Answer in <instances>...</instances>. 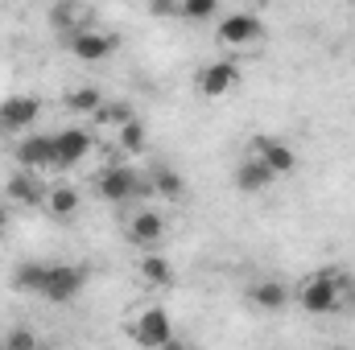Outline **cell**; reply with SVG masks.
I'll list each match as a JSON object with an SVG mask.
<instances>
[{
  "instance_id": "6da1fadb",
  "label": "cell",
  "mask_w": 355,
  "mask_h": 350,
  "mask_svg": "<svg viewBox=\"0 0 355 350\" xmlns=\"http://www.w3.org/2000/svg\"><path fill=\"white\" fill-rule=\"evenodd\" d=\"M128 338L141 350H162L166 342H174V317H170V309H166V305H145V309L132 317Z\"/></svg>"
},
{
  "instance_id": "7a4b0ae2",
  "label": "cell",
  "mask_w": 355,
  "mask_h": 350,
  "mask_svg": "<svg viewBox=\"0 0 355 350\" xmlns=\"http://www.w3.org/2000/svg\"><path fill=\"white\" fill-rule=\"evenodd\" d=\"M95 194L107 202H132V198H149V177H141L132 165H107L95 177Z\"/></svg>"
},
{
  "instance_id": "3957f363",
  "label": "cell",
  "mask_w": 355,
  "mask_h": 350,
  "mask_svg": "<svg viewBox=\"0 0 355 350\" xmlns=\"http://www.w3.org/2000/svg\"><path fill=\"white\" fill-rule=\"evenodd\" d=\"M352 293V284L347 280H339V276H331V272H322V276H314V280H306L302 288H297V305L306 309V313H335L339 305H343V297Z\"/></svg>"
},
{
  "instance_id": "277c9868",
  "label": "cell",
  "mask_w": 355,
  "mask_h": 350,
  "mask_svg": "<svg viewBox=\"0 0 355 350\" xmlns=\"http://www.w3.org/2000/svg\"><path fill=\"white\" fill-rule=\"evenodd\" d=\"M215 37H219V46H227V50H248V46H257V42L265 37V21H261L257 12L240 8V12L219 17Z\"/></svg>"
},
{
  "instance_id": "5b68a950",
  "label": "cell",
  "mask_w": 355,
  "mask_h": 350,
  "mask_svg": "<svg viewBox=\"0 0 355 350\" xmlns=\"http://www.w3.org/2000/svg\"><path fill=\"white\" fill-rule=\"evenodd\" d=\"M87 268L83 264H50V272H46V284H42V293L37 297H46L50 305H67V301H75L83 288H87Z\"/></svg>"
},
{
  "instance_id": "8992f818",
  "label": "cell",
  "mask_w": 355,
  "mask_h": 350,
  "mask_svg": "<svg viewBox=\"0 0 355 350\" xmlns=\"http://www.w3.org/2000/svg\"><path fill=\"white\" fill-rule=\"evenodd\" d=\"M12 157L21 169L29 174H46V169H58V149H54V132H25L17 145H12Z\"/></svg>"
},
{
  "instance_id": "52a82bcc",
  "label": "cell",
  "mask_w": 355,
  "mask_h": 350,
  "mask_svg": "<svg viewBox=\"0 0 355 350\" xmlns=\"http://www.w3.org/2000/svg\"><path fill=\"white\" fill-rule=\"evenodd\" d=\"M124 239H128L132 248H141V252H153V248L166 239V219H162L157 210L141 206L137 214H128V223H124Z\"/></svg>"
},
{
  "instance_id": "ba28073f",
  "label": "cell",
  "mask_w": 355,
  "mask_h": 350,
  "mask_svg": "<svg viewBox=\"0 0 355 350\" xmlns=\"http://www.w3.org/2000/svg\"><path fill=\"white\" fill-rule=\"evenodd\" d=\"M240 83V62L236 58H219V62H207L198 71V91L202 99H223L227 91H236Z\"/></svg>"
},
{
  "instance_id": "9c48e42d",
  "label": "cell",
  "mask_w": 355,
  "mask_h": 350,
  "mask_svg": "<svg viewBox=\"0 0 355 350\" xmlns=\"http://www.w3.org/2000/svg\"><path fill=\"white\" fill-rule=\"evenodd\" d=\"M67 50H71L79 62H103L107 54L120 50V37H116V33H103V29H83V33L67 37Z\"/></svg>"
},
{
  "instance_id": "30bf717a",
  "label": "cell",
  "mask_w": 355,
  "mask_h": 350,
  "mask_svg": "<svg viewBox=\"0 0 355 350\" xmlns=\"http://www.w3.org/2000/svg\"><path fill=\"white\" fill-rule=\"evenodd\" d=\"M252 157H257L272 177H285V174L297 169V153H293L285 140H277V136H257V140H252Z\"/></svg>"
},
{
  "instance_id": "8fae6325",
  "label": "cell",
  "mask_w": 355,
  "mask_h": 350,
  "mask_svg": "<svg viewBox=\"0 0 355 350\" xmlns=\"http://www.w3.org/2000/svg\"><path fill=\"white\" fill-rule=\"evenodd\" d=\"M54 149H58V169H71V165H79V161H87V153L95 149V136H91L87 128H58L54 132Z\"/></svg>"
},
{
  "instance_id": "7c38bea8",
  "label": "cell",
  "mask_w": 355,
  "mask_h": 350,
  "mask_svg": "<svg viewBox=\"0 0 355 350\" xmlns=\"http://www.w3.org/2000/svg\"><path fill=\"white\" fill-rule=\"evenodd\" d=\"M37 116H42V103L33 95H8L0 103V132H25L37 124Z\"/></svg>"
},
{
  "instance_id": "4fadbf2b",
  "label": "cell",
  "mask_w": 355,
  "mask_h": 350,
  "mask_svg": "<svg viewBox=\"0 0 355 350\" xmlns=\"http://www.w3.org/2000/svg\"><path fill=\"white\" fill-rule=\"evenodd\" d=\"M79 190L71 185V181H58V185H46V198H42V206H46V214L50 219H58V223H67V219H75L79 214Z\"/></svg>"
},
{
  "instance_id": "5bb4252c",
  "label": "cell",
  "mask_w": 355,
  "mask_h": 350,
  "mask_svg": "<svg viewBox=\"0 0 355 350\" xmlns=\"http://www.w3.org/2000/svg\"><path fill=\"white\" fill-rule=\"evenodd\" d=\"M4 198H12L17 206H42L46 185H42V177H37V174L17 169V174H8V181H4Z\"/></svg>"
},
{
  "instance_id": "9a60e30c",
  "label": "cell",
  "mask_w": 355,
  "mask_h": 350,
  "mask_svg": "<svg viewBox=\"0 0 355 350\" xmlns=\"http://www.w3.org/2000/svg\"><path fill=\"white\" fill-rule=\"evenodd\" d=\"M50 21H54V29L62 33V37H75V33H83L91 29V8L87 4H79V0H67V4H54V12H50Z\"/></svg>"
},
{
  "instance_id": "2e32d148",
  "label": "cell",
  "mask_w": 355,
  "mask_h": 350,
  "mask_svg": "<svg viewBox=\"0 0 355 350\" xmlns=\"http://www.w3.org/2000/svg\"><path fill=\"white\" fill-rule=\"evenodd\" d=\"M248 301L265 313H281L289 305V288L281 280H257V284H248Z\"/></svg>"
},
{
  "instance_id": "e0dca14e",
  "label": "cell",
  "mask_w": 355,
  "mask_h": 350,
  "mask_svg": "<svg viewBox=\"0 0 355 350\" xmlns=\"http://www.w3.org/2000/svg\"><path fill=\"white\" fill-rule=\"evenodd\" d=\"M232 181H236V190H240V194H261V190H268L277 177L268 174V169L261 165V161H257V157H244V161L236 165Z\"/></svg>"
},
{
  "instance_id": "ac0fdd59",
  "label": "cell",
  "mask_w": 355,
  "mask_h": 350,
  "mask_svg": "<svg viewBox=\"0 0 355 350\" xmlns=\"http://www.w3.org/2000/svg\"><path fill=\"white\" fill-rule=\"evenodd\" d=\"M132 120H137V111H132V103H124V99H103V107L91 116V124L103 128V132H120V128L132 124Z\"/></svg>"
},
{
  "instance_id": "d6986e66",
  "label": "cell",
  "mask_w": 355,
  "mask_h": 350,
  "mask_svg": "<svg viewBox=\"0 0 355 350\" xmlns=\"http://www.w3.org/2000/svg\"><path fill=\"white\" fill-rule=\"evenodd\" d=\"M137 276H141L145 284H153V288H170V284H174V268H170L166 256H157V252H141Z\"/></svg>"
},
{
  "instance_id": "ffe728a7",
  "label": "cell",
  "mask_w": 355,
  "mask_h": 350,
  "mask_svg": "<svg viewBox=\"0 0 355 350\" xmlns=\"http://www.w3.org/2000/svg\"><path fill=\"white\" fill-rule=\"evenodd\" d=\"M145 177H149V190H153L157 198H170V202L186 198V177L178 174V169H170V165H153Z\"/></svg>"
},
{
  "instance_id": "44dd1931",
  "label": "cell",
  "mask_w": 355,
  "mask_h": 350,
  "mask_svg": "<svg viewBox=\"0 0 355 350\" xmlns=\"http://www.w3.org/2000/svg\"><path fill=\"white\" fill-rule=\"evenodd\" d=\"M46 272H50V264H42V260H25V264H17V272H12V288L17 293H42V284H46Z\"/></svg>"
},
{
  "instance_id": "7402d4cb",
  "label": "cell",
  "mask_w": 355,
  "mask_h": 350,
  "mask_svg": "<svg viewBox=\"0 0 355 350\" xmlns=\"http://www.w3.org/2000/svg\"><path fill=\"white\" fill-rule=\"evenodd\" d=\"M62 103H67L71 116H95V111L103 107V95H99L95 87H75V91H67Z\"/></svg>"
},
{
  "instance_id": "603a6c76",
  "label": "cell",
  "mask_w": 355,
  "mask_h": 350,
  "mask_svg": "<svg viewBox=\"0 0 355 350\" xmlns=\"http://www.w3.org/2000/svg\"><path fill=\"white\" fill-rule=\"evenodd\" d=\"M116 140H120V149H124L128 157H141V153H145V145H149V128H145V120L137 116L132 124H124V128L116 132Z\"/></svg>"
},
{
  "instance_id": "cb8c5ba5",
  "label": "cell",
  "mask_w": 355,
  "mask_h": 350,
  "mask_svg": "<svg viewBox=\"0 0 355 350\" xmlns=\"http://www.w3.org/2000/svg\"><path fill=\"white\" fill-rule=\"evenodd\" d=\"M178 17H186V21H211V17H219V0H178Z\"/></svg>"
},
{
  "instance_id": "d4e9b609",
  "label": "cell",
  "mask_w": 355,
  "mask_h": 350,
  "mask_svg": "<svg viewBox=\"0 0 355 350\" xmlns=\"http://www.w3.org/2000/svg\"><path fill=\"white\" fill-rule=\"evenodd\" d=\"M0 342H4V350H42L37 334H33L29 326H12V330H8V334L0 338Z\"/></svg>"
},
{
  "instance_id": "484cf974",
  "label": "cell",
  "mask_w": 355,
  "mask_h": 350,
  "mask_svg": "<svg viewBox=\"0 0 355 350\" xmlns=\"http://www.w3.org/2000/svg\"><path fill=\"white\" fill-rule=\"evenodd\" d=\"M153 12H157V17H178V4H166V0H157V4H153Z\"/></svg>"
},
{
  "instance_id": "4316f807",
  "label": "cell",
  "mask_w": 355,
  "mask_h": 350,
  "mask_svg": "<svg viewBox=\"0 0 355 350\" xmlns=\"http://www.w3.org/2000/svg\"><path fill=\"white\" fill-rule=\"evenodd\" d=\"M4 231H8V206L0 202V235H4Z\"/></svg>"
},
{
  "instance_id": "83f0119b",
  "label": "cell",
  "mask_w": 355,
  "mask_h": 350,
  "mask_svg": "<svg viewBox=\"0 0 355 350\" xmlns=\"http://www.w3.org/2000/svg\"><path fill=\"white\" fill-rule=\"evenodd\" d=\"M162 350H190V347H186V342H178V338H174V342H166Z\"/></svg>"
},
{
  "instance_id": "f1b7e54d",
  "label": "cell",
  "mask_w": 355,
  "mask_h": 350,
  "mask_svg": "<svg viewBox=\"0 0 355 350\" xmlns=\"http://www.w3.org/2000/svg\"><path fill=\"white\" fill-rule=\"evenodd\" d=\"M327 350H347V347H327Z\"/></svg>"
},
{
  "instance_id": "f546056e",
  "label": "cell",
  "mask_w": 355,
  "mask_h": 350,
  "mask_svg": "<svg viewBox=\"0 0 355 350\" xmlns=\"http://www.w3.org/2000/svg\"><path fill=\"white\" fill-rule=\"evenodd\" d=\"M352 297H355V284H352Z\"/></svg>"
},
{
  "instance_id": "4dcf8cb0",
  "label": "cell",
  "mask_w": 355,
  "mask_h": 350,
  "mask_svg": "<svg viewBox=\"0 0 355 350\" xmlns=\"http://www.w3.org/2000/svg\"><path fill=\"white\" fill-rule=\"evenodd\" d=\"M0 350H4V342H0Z\"/></svg>"
},
{
  "instance_id": "1f68e13d",
  "label": "cell",
  "mask_w": 355,
  "mask_h": 350,
  "mask_svg": "<svg viewBox=\"0 0 355 350\" xmlns=\"http://www.w3.org/2000/svg\"><path fill=\"white\" fill-rule=\"evenodd\" d=\"M190 350H198V347H190Z\"/></svg>"
}]
</instances>
